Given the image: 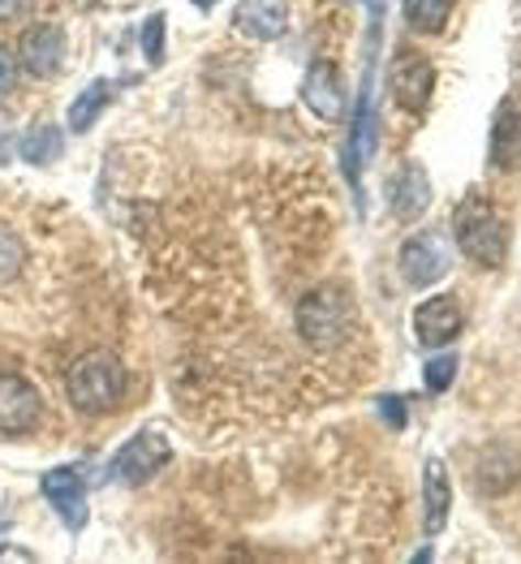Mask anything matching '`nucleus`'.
<instances>
[{
    "instance_id": "obj_9",
    "label": "nucleus",
    "mask_w": 521,
    "mask_h": 564,
    "mask_svg": "<svg viewBox=\"0 0 521 564\" xmlns=\"http://www.w3.org/2000/svg\"><path fill=\"white\" fill-rule=\"evenodd\" d=\"M40 491L47 496V505L56 509V518L65 521L69 530H83L87 525V491H83V478L69 466H56L40 478Z\"/></svg>"
},
{
    "instance_id": "obj_11",
    "label": "nucleus",
    "mask_w": 521,
    "mask_h": 564,
    "mask_svg": "<svg viewBox=\"0 0 521 564\" xmlns=\"http://www.w3.org/2000/svg\"><path fill=\"white\" fill-rule=\"evenodd\" d=\"M388 207L397 220H419L426 207H431V177H426L423 164H401V173L388 182Z\"/></svg>"
},
{
    "instance_id": "obj_2",
    "label": "nucleus",
    "mask_w": 521,
    "mask_h": 564,
    "mask_svg": "<svg viewBox=\"0 0 521 564\" xmlns=\"http://www.w3.org/2000/svg\"><path fill=\"white\" fill-rule=\"evenodd\" d=\"M453 237L462 246V254L478 268H500L509 254V220L496 203H487L482 194H470L457 203L453 212Z\"/></svg>"
},
{
    "instance_id": "obj_21",
    "label": "nucleus",
    "mask_w": 521,
    "mask_h": 564,
    "mask_svg": "<svg viewBox=\"0 0 521 564\" xmlns=\"http://www.w3.org/2000/svg\"><path fill=\"white\" fill-rule=\"evenodd\" d=\"M453 376H457V358H453V354H439V358L426 362L423 383L431 388V392H444V388L453 383Z\"/></svg>"
},
{
    "instance_id": "obj_12",
    "label": "nucleus",
    "mask_w": 521,
    "mask_h": 564,
    "mask_svg": "<svg viewBox=\"0 0 521 564\" xmlns=\"http://www.w3.org/2000/svg\"><path fill=\"white\" fill-rule=\"evenodd\" d=\"M234 22L246 40L272 44V40H281L284 26H289V9H284V0H241Z\"/></svg>"
},
{
    "instance_id": "obj_16",
    "label": "nucleus",
    "mask_w": 521,
    "mask_h": 564,
    "mask_svg": "<svg viewBox=\"0 0 521 564\" xmlns=\"http://www.w3.org/2000/svg\"><path fill=\"white\" fill-rule=\"evenodd\" d=\"M478 491L482 496H504V491H513L521 478V457L513 448H504V444H491L482 457H478Z\"/></svg>"
},
{
    "instance_id": "obj_20",
    "label": "nucleus",
    "mask_w": 521,
    "mask_h": 564,
    "mask_svg": "<svg viewBox=\"0 0 521 564\" xmlns=\"http://www.w3.org/2000/svg\"><path fill=\"white\" fill-rule=\"evenodd\" d=\"M26 268V246L9 225H0V284H9Z\"/></svg>"
},
{
    "instance_id": "obj_26",
    "label": "nucleus",
    "mask_w": 521,
    "mask_h": 564,
    "mask_svg": "<svg viewBox=\"0 0 521 564\" xmlns=\"http://www.w3.org/2000/svg\"><path fill=\"white\" fill-rule=\"evenodd\" d=\"M379 405H383V419H392L397 426L405 423V410H401V401H379Z\"/></svg>"
},
{
    "instance_id": "obj_27",
    "label": "nucleus",
    "mask_w": 521,
    "mask_h": 564,
    "mask_svg": "<svg viewBox=\"0 0 521 564\" xmlns=\"http://www.w3.org/2000/svg\"><path fill=\"white\" fill-rule=\"evenodd\" d=\"M194 4H198V9H211V4H220V0H194Z\"/></svg>"
},
{
    "instance_id": "obj_4",
    "label": "nucleus",
    "mask_w": 521,
    "mask_h": 564,
    "mask_svg": "<svg viewBox=\"0 0 521 564\" xmlns=\"http://www.w3.org/2000/svg\"><path fill=\"white\" fill-rule=\"evenodd\" d=\"M65 31L56 26V22H35V26H26L22 31V40H18V65L31 74V78H56L61 74V65H65Z\"/></svg>"
},
{
    "instance_id": "obj_6",
    "label": "nucleus",
    "mask_w": 521,
    "mask_h": 564,
    "mask_svg": "<svg viewBox=\"0 0 521 564\" xmlns=\"http://www.w3.org/2000/svg\"><path fill=\"white\" fill-rule=\"evenodd\" d=\"M431 87H435V69L423 52L414 47H401L392 56V99L405 108V112H426L431 104Z\"/></svg>"
},
{
    "instance_id": "obj_7",
    "label": "nucleus",
    "mask_w": 521,
    "mask_h": 564,
    "mask_svg": "<svg viewBox=\"0 0 521 564\" xmlns=\"http://www.w3.org/2000/svg\"><path fill=\"white\" fill-rule=\"evenodd\" d=\"M169 462H173L169 440H164V435H155V431H142V435H134V440H126V448L112 457V474H117L121 482L139 487V482H146L151 474L164 470Z\"/></svg>"
},
{
    "instance_id": "obj_14",
    "label": "nucleus",
    "mask_w": 521,
    "mask_h": 564,
    "mask_svg": "<svg viewBox=\"0 0 521 564\" xmlns=\"http://www.w3.org/2000/svg\"><path fill=\"white\" fill-rule=\"evenodd\" d=\"M302 95H306V108L324 121H336L345 112V87H340V74L332 61H315L306 83H302Z\"/></svg>"
},
{
    "instance_id": "obj_25",
    "label": "nucleus",
    "mask_w": 521,
    "mask_h": 564,
    "mask_svg": "<svg viewBox=\"0 0 521 564\" xmlns=\"http://www.w3.org/2000/svg\"><path fill=\"white\" fill-rule=\"evenodd\" d=\"M9 151H13V117L0 108V164H9Z\"/></svg>"
},
{
    "instance_id": "obj_3",
    "label": "nucleus",
    "mask_w": 521,
    "mask_h": 564,
    "mask_svg": "<svg viewBox=\"0 0 521 564\" xmlns=\"http://www.w3.org/2000/svg\"><path fill=\"white\" fill-rule=\"evenodd\" d=\"M293 324H297V336L311 345V349H336L349 328H354V311H349V297L336 289V284H319L311 289L297 311H293Z\"/></svg>"
},
{
    "instance_id": "obj_8",
    "label": "nucleus",
    "mask_w": 521,
    "mask_h": 564,
    "mask_svg": "<svg viewBox=\"0 0 521 564\" xmlns=\"http://www.w3.org/2000/svg\"><path fill=\"white\" fill-rule=\"evenodd\" d=\"M397 268H401V276L414 284V289L439 284L448 276V246L439 241V234H414L401 246Z\"/></svg>"
},
{
    "instance_id": "obj_24",
    "label": "nucleus",
    "mask_w": 521,
    "mask_h": 564,
    "mask_svg": "<svg viewBox=\"0 0 521 564\" xmlns=\"http://www.w3.org/2000/svg\"><path fill=\"white\" fill-rule=\"evenodd\" d=\"M13 78H18V61H13V52L0 44V95L13 91Z\"/></svg>"
},
{
    "instance_id": "obj_13",
    "label": "nucleus",
    "mask_w": 521,
    "mask_h": 564,
    "mask_svg": "<svg viewBox=\"0 0 521 564\" xmlns=\"http://www.w3.org/2000/svg\"><path fill=\"white\" fill-rule=\"evenodd\" d=\"M491 169H504V173L521 169V104L518 99H504V104L496 108V121H491Z\"/></svg>"
},
{
    "instance_id": "obj_19",
    "label": "nucleus",
    "mask_w": 521,
    "mask_h": 564,
    "mask_svg": "<svg viewBox=\"0 0 521 564\" xmlns=\"http://www.w3.org/2000/svg\"><path fill=\"white\" fill-rule=\"evenodd\" d=\"M448 13H453V0H405V18L423 35H439Z\"/></svg>"
},
{
    "instance_id": "obj_22",
    "label": "nucleus",
    "mask_w": 521,
    "mask_h": 564,
    "mask_svg": "<svg viewBox=\"0 0 521 564\" xmlns=\"http://www.w3.org/2000/svg\"><path fill=\"white\" fill-rule=\"evenodd\" d=\"M142 52H146L151 65L164 61V13H151L146 18V26H142Z\"/></svg>"
},
{
    "instance_id": "obj_15",
    "label": "nucleus",
    "mask_w": 521,
    "mask_h": 564,
    "mask_svg": "<svg viewBox=\"0 0 521 564\" xmlns=\"http://www.w3.org/2000/svg\"><path fill=\"white\" fill-rule=\"evenodd\" d=\"M448 509H453V482L439 457H426L423 466V525L426 534H439L448 525Z\"/></svg>"
},
{
    "instance_id": "obj_1",
    "label": "nucleus",
    "mask_w": 521,
    "mask_h": 564,
    "mask_svg": "<svg viewBox=\"0 0 521 564\" xmlns=\"http://www.w3.org/2000/svg\"><path fill=\"white\" fill-rule=\"evenodd\" d=\"M65 392H69V405L78 414H91V419L112 414L121 405V397H126V367H121V358L108 354V349H91V354L74 358L69 371H65Z\"/></svg>"
},
{
    "instance_id": "obj_10",
    "label": "nucleus",
    "mask_w": 521,
    "mask_h": 564,
    "mask_svg": "<svg viewBox=\"0 0 521 564\" xmlns=\"http://www.w3.org/2000/svg\"><path fill=\"white\" fill-rule=\"evenodd\" d=\"M462 324H466V315H462L457 297H448V293H439V297H426L423 306L414 311V336L423 340L426 349H439V345L457 340Z\"/></svg>"
},
{
    "instance_id": "obj_23",
    "label": "nucleus",
    "mask_w": 521,
    "mask_h": 564,
    "mask_svg": "<svg viewBox=\"0 0 521 564\" xmlns=\"http://www.w3.org/2000/svg\"><path fill=\"white\" fill-rule=\"evenodd\" d=\"M31 9H35V0H0V26H13L22 18H31Z\"/></svg>"
},
{
    "instance_id": "obj_18",
    "label": "nucleus",
    "mask_w": 521,
    "mask_h": 564,
    "mask_svg": "<svg viewBox=\"0 0 521 564\" xmlns=\"http://www.w3.org/2000/svg\"><path fill=\"white\" fill-rule=\"evenodd\" d=\"M112 95H117V83L95 78L91 87L74 99V108H69V130H74V134H87L95 121H99V112L112 104Z\"/></svg>"
},
{
    "instance_id": "obj_5",
    "label": "nucleus",
    "mask_w": 521,
    "mask_h": 564,
    "mask_svg": "<svg viewBox=\"0 0 521 564\" xmlns=\"http://www.w3.org/2000/svg\"><path fill=\"white\" fill-rule=\"evenodd\" d=\"M40 414H44V397L35 392V383L13 371H0V431L26 435L40 426Z\"/></svg>"
},
{
    "instance_id": "obj_17",
    "label": "nucleus",
    "mask_w": 521,
    "mask_h": 564,
    "mask_svg": "<svg viewBox=\"0 0 521 564\" xmlns=\"http://www.w3.org/2000/svg\"><path fill=\"white\" fill-rule=\"evenodd\" d=\"M61 151H65V134H61V126H52V121H40V126H31L22 139H18V155L26 160V164H56L61 160Z\"/></svg>"
}]
</instances>
